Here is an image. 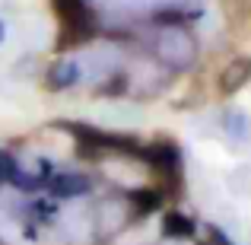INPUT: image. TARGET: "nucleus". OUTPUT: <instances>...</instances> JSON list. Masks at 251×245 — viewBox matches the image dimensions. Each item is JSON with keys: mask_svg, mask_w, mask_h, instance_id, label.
<instances>
[{"mask_svg": "<svg viewBox=\"0 0 251 245\" xmlns=\"http://www.w3.org/2000/svg\"><path fill=\"white\" fill-rule=\"evenodd\" d=\"M166 191L156 185V188H147V191H108V194L89 201L92 207V236H96V245L99 242H108L115 236H121L127 226H134L137 220L150 214H159L162 204H166Z\"/></svg>", "mask_w": 251, "mask_h": 245, "instance_id": "f257e3e1", "label": "nucleus"}, {"mask_svg": "<svg viewBox=\"0 0 251 245\" xmlns=\"http://www.w3.org/2000/svg\"><path fill=\"white\" fill-rule=\"evenodd\" d=\"M143 51L153 57L159 67H166L172 77L191 74L201 64V38L191 26H178V23H150L143 19Z\"/></svg>", "mask_w": 251, "mask_h": 245, "instance_id": "f03ea898", "label": "nucleus"}, {"mask_svg": "<svg viewBox=\"0 0 251 245\" xmlns=\"http://www.w3.org/2000/svg\"><path fill=\"white\" fill-rule=\"evenodd\" d=\"M92 169H96V175L102 178L111 191H127V194H134V191H147V188H156V185H159V175L153 172V165L143 156V143L99 156V160H92Z\"/></svg>", "mask_w": 251, "mask_h": 245, "instance_id": "7ed1b4c3", "label": "nucleus"}, {"mask_svg": "<svg viewBox=\"0 0 251 245\" xmlns=\"http://www.w3.org/2000/svg\"><path fill=\"white\" fill-rule=\"evenodd\" d=\"M124 80H127V92L124 99L130 102H147V99H159L162 92L172 86L175 77L169 74L166 67L153 61L143 48H134V51H124Z\"/></svg>", "mask_w": 251, "mask_h": 245, "instance_id": "20e7f679", "label": "nucleus"}, {"mask_svg": "<svg viewBox=\"0 0 251 245\" xmlns=\"http://www.w3.org/2000/svg\"><path fill=\"white\" fill-rule=\"evenodd\" d=\"M124 42L121 38H96V42H89L83 48L80 54V67H83V80H89L92 86L108 80V77H115L118 70L124 67Z\"/></svg>", "mask_w": 251, "mask_h": 245, "instance_id": "39448f33", "label": "nucleus"}, {"mask_svg": "<svg viewBox=\"0 0 251 245\" xmlns=\"http://www.w3.org/2000/svg\"><path fill=\"white\" fill-rule=\"evenodd\" d=\"M143 156L147 163L153 165V172L162 178V182H175L181 178V169H184V156H181V147L169 137H153L150 143H143Z\"/></svg>", "mask_w": 251, "mask_h": 245, "instance_id": "423d86ee", "label": "nucleus"}, {"mask_svg": "<svg viewBox=\"0 0 251 245\" xmlns=\"http://www.w3.org/2000/svg\"><path fill=\"white\" fill-rule=\"evenodd\" d=\"M92 188H96V178L80 169H54L45 182V194L54 201H80L92 194Z\"/></svg>", "mask_w": 251, "mask_h": 245, "instance_id": "0eeeda50", "label": "nucleus"}, {"mask_svg": "<svg viewBox=\"0 0 251 245\" xmlns=\"http://www.w3.org/2000/svg\"><path fill=\"white\" fill-rule=\"evenodd\" d=\"M96 121L102 124L105 131H121V134H127V131H134V128L143 124V109H140V102H130V99H108V102L99 109Z\"/></svg>", "mask_w": 251, "mask_h": 245, "instance_id": "6e6552de", "label": "nucleus"}, {"mask_svg": "<svg viewBox=\"0 0 251 245\" xmlns=\"http://www.w3.org/2000/svg\"><path fill=\"white\" fill-rule=\"evenodd\" d=\"M83 83V67H80V57H57V61H51L48 67L42 70V86L48 92H70L76 89V86Z\"/></svg>", "mask_w": 251, "mask_h": 245, "instance_id": "1a4fd4ad", "label": "nucleus"}, {"mask_svg": "<svg viewBox=\"0 0 251 245\" xmlns=\"http://www.w3.org/2000/svg\"><path fill=\"white\" fill-rule=\"evenodd\" d=\"M248 83H251V57L248 54H235L232 61H226L223 70H220V77H216V89L226 99L239 96Z\"/></svg>", "mask_w": 251, "mask_h": 245, "instance_id": "9d476101", "label": "nucleus"}, {"mask_svg": "<svg viewBox=\"0 0 251 245\" xmlns=\"http://www.w3.org/2000/svg\"><path fill=\"white\" fill-rule=\"evenodd\" d=\"M159 233H162V239L191 242L197 233V220L181 207H162L159 210Z\"/></svg>", "mask_w": 251, "mask_h": 245, "instance_id": "9b49d317", "label": "nucleus"}, {"mask_svg": "<svg viewBox=\"0 0 251 245\" xmlns=\"http://www.w3.org/2000/svg\"><path fill=\"white\" fill-rule=\"evenodd\" d=\"M220 131H223L226 140L245 143L251 137V118L239 109V105H226V109L220 111Z\"/></svg>", "mask_w": 251, "mask_h": 245, "instance_id": "f8f14e48", "label": "nucleus"}, {"mask_svg": "<svg viewBox=\"0 0 251 245\" xmlns=\"http://www.w3.org/2000/svg\"><path fill=\"white\" fill-rule=\"evenodd\" d=\"M191 242H194V245H235L232 236H229L220 223H213V220L197 223V233H194V239H191Z\"/></svg>", "mask_w": 251, "mask_h": 245, "instance_id": "ddd939ff", "label": "nucleus"}, {"mask_svg": "<svg viewBox=\"0 0 251 245\" xmlns=\"http://www.w3.org/2000/svg\"><path fill=\"white\" fill-rule=\"evenodd\" d=\"M226 188L232 191L235 197H248L251 194V165L248 163L235 165V169L229 172V175H226Z\"/></svg>", "mask_w": 251, "mask_h": 245, "instance_id": "4468645a", "label": "nucleus"}, {"mask_svg": "<svg viewBox=\"0 0 251 245\" xmlns=\"http://www.w3.org/2000/svg\"><path fill=\"white\" fill-rule=\"evenodd\" d=\"M25 74H38V51H23L13 64V77L25 80Z\"/></svg>", "mask_w": 251, "mask_h": 245, "instance_id": "2eb2a0df", "label": "nucleus"}, {"mask_svg": "<svg viewBox=\"0 0 251 245\" xmlns=\"http://www.w3.org/2000/svg\"><path fill=\"white\" fill-rule=\"evenodd\" d=\"M3 42H6V23L0 19V45H3Z\"/></svg>", "mask_w": 251, "mask_h": 245, "instance_id": "dca6fc26", "label": "nucleus"}, {"mask_svg": "<svg viewBox=\"0 0 251 245\" xmlns=\"http://www.w3.org/2000/svg\"><path fill=\"white\" fill-rule=\"evenodd\" d=\"M3 185H6V182H3V175H0V188H3Z\"/></svg>", "mask_w": 251, "mask_h": 245, "instance_id": "f3484780", "label": "nucleus"}]
</instances>
